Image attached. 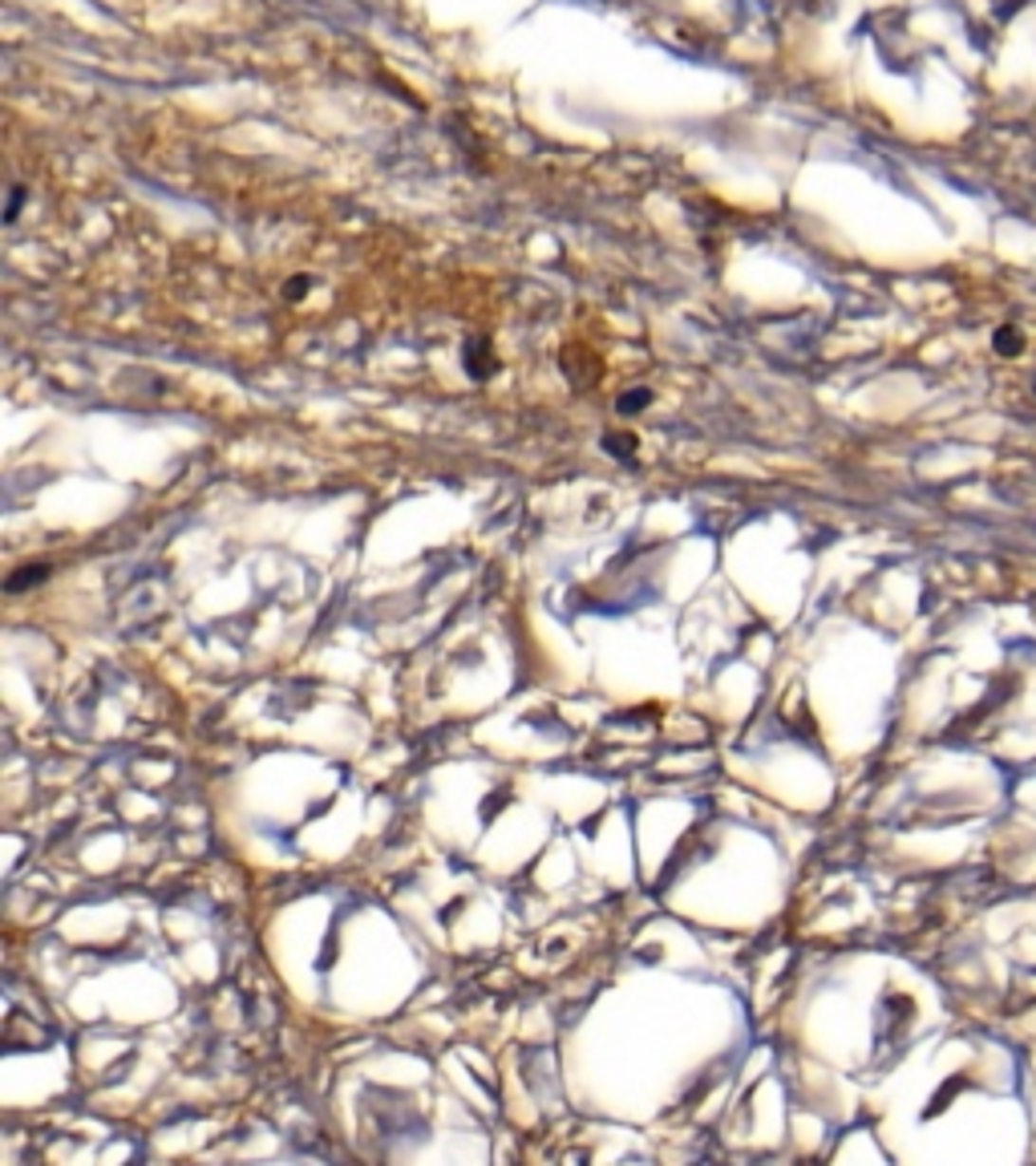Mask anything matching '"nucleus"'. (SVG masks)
Instances as JSON below:
<instances>
[{
    "mask_svg": "<svg viewBox=\"0 0 1036 1166\" xmlns=\"http://www.w3.org/2000/svg\"><path fill=\"white\" fill-rule=\"evenodd\" d=\"M466 353H470V357H466L470 377H474V381H486V377L494 373V365H482V357H490V344H486V341H470Z\"/></svg>",
    "mask_w": 1036,
    "mask_h": 1166,
    "instance_id": "1",
    "label": "nucleus"
},
{
    "mask_svg": "<svg viewBox=\"0 0 1036 1166\" xmlns=\"http://www.w3.org/2000/svg\"><path fill=\"white\" fill-rule=\"evenodd\" d=\"M45 575H49V567H45V564H37V567H21V571H12V575H9V583H5V587H9V592H25V587L41 583Z\"/></svg>",
    "mask_w": 1036,
    "mask_h": 1166,
    "instance_id": "2",
    "label": "nucleus"
},
{
    "mask_svg": "<svg viewBox=\"0 0 1036 1166\" xmlns=\"http://www.w3.org/2000/svg\"><path fill=\"white\" fill-rule=\"evenodd\" d=\"M648 401H652V393H648V389H639V393H632V398H623V401H620V410H623V414H632V410H639V405H648Z\"/></svg>",
    "mask_w": 1036,
    "mask_h": 1166,
    "instance_id": "3",
    "label": "nucleus"
},
{
    "mask_svg": "<svg viewBox=\"0 0 1036 1166\" xmlns=\"http://www.w3.org/2000/svg\"><path fill=\"white\" fill-rule=\"evenodd\" d=\"M21 203H25V187H12V199H9V211H5V219L12 223L17 219V211H21Z\"/></svg>",
    "mask_w": 1036,
    "mask_h": 1166,
    "instance_id": "4",
    "label": "nucleus"
},
{
    "mask_svg": "<svg viewBox=\"0 0 1036 1166\" xmlns=\"http://www.w3.org/2000/svg\"><path fill=\"white\" fill-rule=\"evenodd\" d=\"M304 287H308V280H296V284L284 287V296H304Z\"/></svg>",
    "mask_w": 1036,
    "mask_h": 1166,
    "instance_id": "5",
    "label": "nucleus"
}]
</instances>
